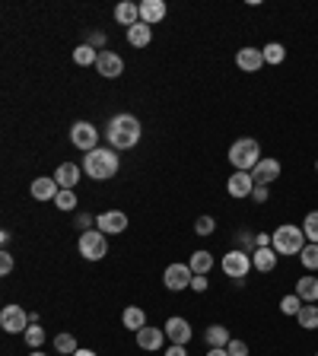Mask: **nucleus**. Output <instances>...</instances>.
Listing matches in <instances>:
<instances>
[{
	"label": "nucleus",
	"mask_w": 318,
	"mask_h": 356,
	"mask_svg": "<svg viewBox=\"0 0 318 356\" xmlns=\"http://www.w3.org/2000/svg\"><path fill=\"white\" fill-rule=\"evenodd\" d=\"M140 121H137L134 115H115L109 121V127H105V137H109L112 149H131L137 147V140H140Z\"/></svg>",
	"instance_id": "obj_1"
},
{
	"label": "nucleus",
	"mask_w": 318,
	"mask_h": 356,
	"mask_svg": "<svg viewBox=\"0 0 318 356\" xmlns=\"http://www.w3.org/2000/svg\"><path fill=\"white\" fill-rule=\"evenodd\" d=\"M118 169H121V156H118V149H92L83 156V172L96 182H109L115 178Z\"/></svg>",
	"instance_id": "obj_2"
},
{
	"label": "nucleus",
	"mask_w": 318,
	"mask_h": 356,
	"mask_svg": "<svg viewBox=\"0 0 318 356\" xmlns=\"http://www.w3.org/2000/svg\"><path fill=\"white\" fill-rule=\"evenodd\" d=\"M261 143L255 137H242V140H235L229 147V163H233L235 172H251V169L261 163Z\"/></svg>",
	"instance_id": "obj_3"
},
{
	"label": "nucleus",
	"mask_w": 318,
	"mask_h": 356,
	"mask_svg": "<svg viewBox=\"0 0 318 356\" xmlns=\"http://www.w3.org/2000/svg\"><path fill=\"white\" fill-rule=\"evenodd\" d=\"M274 251L277 255H302V249L309 245V239H306V232H302V226H293V223H284L274 229Z\"/></svg>",
	"instance_id": "obj_4"
},
{
	"label": "nucleus",
	"mask_w": 318,
	"mask_h": 356,
	"mask_svg": "<svg viewBox=\"0 0 318 356\" xmlns=\"http://www.w3.org/2000/svg\"><path fill=\"white\" fill-rule=\"evenodd\" d=\"M76 249H80V255H83L86 261H102V258L109 255V239H105V232H99V229H86L83 235H80V242H76Z\"/></svg>",
	"instance_id": "obj_5"
},
{
	"label": "nucleus",
	"mask_w": 318,
	"mask_h": 356,
	"mask_svg": "<svg viewBox=\"0 0 318 356\" xmlns=\"http://www.w3.org/2000/svg\"><path fill=\"white\" fill-rule=\"evenodd\" d=\"M248 271H255V267H251V255H248V251L233 249L229 255H223V273H226L229 280H235V283L245 280Z\"/></svg>",
	"instance_id": "obj_6"
},
{
	"label": "nucleus",
	"mask_w": 318,
	"mask_h": 356,
	"mask_svg": "<svg viewBox=\"0 0 318 356\" xmlns=\"http://www.w3.org/2000/svg\"><path fill=\"white\" fill-rule=\"evenodd\" d=\"M29 324H32V315L25 312L23 306H3V312H0V328L7 334H25Z\"/></svg>",
	"instance_id": "obj_7"
},
{
	"label": "nucleus",
	"mask_w": 318,
	"mask_h": 356,
	"mask_svg": "<svg viewBox=\"0 0 318 356\" xmlns=\"http://www.w3.org/2000/svg\"><path fill=\"white\" fill-rule=\"evenodd\" d=\"M70 143H74L76 149H83V153L99 149V131H96V125H89V121H76V125L70 127Z\"/></svg>",
	"instance_id": "obj_8"
},
{
	"label": "nucleus",
	"mask_w": 318,
	"mask_h": 356,
	"mask_svg": "<svg viewBox=\"0 0 318 356\" xmlns=\"http://www.w3.org/2000/svg\"><path fill=\"white\" fill-rule=\"evenodd\" d=\"M191 277H194V271L188 264H169L166 273H162V283H166V290L182 293L191 286Z\"/></svg>",
	"instance_id": "obj_9"
},
{
	"label": "nucleus",
	"mask_w": 318,
	"mask_h": 356,
	"mask_svg": "<svg viewBox=\"0 0 318 356\" xmlns=\"http://www.w3.org/2000/svg\"><path fill=\"white\" fill-rule=\"evenodd\" d=\"M96 229L105 232V235H121V232L127 229V213H121V210H105V213H99V220H96Z\"/></svg>",
	"instance_id": "obj_10"
},
{
	"label": "nucleus",
	"mask_w": 318,
	"mask_h": 356,
	"mask_svg": "<svg viewBox=\"0 0 318 356\" xmlns=\"http://www.w3.org/2000/svg\"><path fill=\"white\" fill-rule=\"evenodd\" d=\"M280 172H284V166H280V163H277V159H271V156H264L258 163V166L251 169V178H255V185H274L277 178H280Z\"/></svg>",
	"instance_id": "obj_11"
},
{
	"label": "nucleus",
	"mask_w": 318,
	"mask_h": 356,
	"mask_svg": "<svg viewBox=\"0 0 318 356\" xmlns=\"http://www.w3.org/2000/svg\"><path fill=\"white\" fill-rule=\"evenodd\" d=\"M96 70H99L105 80H118V76L125 74V61H121V54H115V51H99Z\"/></svg>",
	"instance_id": "obj_12"
},
{
	"label": "nucleus",
	"mask_w": 318,
	"mask_h": 356,
	"mask_svg": "<svg viewBox=\"0 0 318 356\" xmlns=\"http://www.w3.org/2000/svg\"><path fill=\"white\" fill-rule=\"evenodd\" d=\"M162 331H166V337L172 340V344H188L191 340V324H188V318H182V315H172L166 324H162Z\"/></svg>",
	"instance_id": "obj_13"
},
{
	"label": "nucleus",
	"mask_w": 318,
	"mask_h": 356,
	"mask_svg": "<svg viewBox=\"0 0 318 356\" xmlns=\"http://www.w3.org/2000/svg\"><path fill=\"white\" fill-rule=\"evenodd\" d=\"M235 64H239V70H245V74H255V70L264 67V51L245 45V48L235 51Z\"/></svg>",
	"instance_id": "obj_14"
},
{
	"label": "nucleus",
	"mask_w": 318,
	"mask_h": 356,
	"mask_svg": "<svg viewBox=\"0 0 318 356\" xmlns=\"http://www.w3.org/2000/svg\"><path fill=\"white\" fill-rule=\"evenodd\" d=\"M226 191L229 198L242 200V198H251V191H255V178H251V172H233L226 182Z\"/></svg>",
	"instance_id": "obj_15"
},
{
	"label": "nucleus",
	"mask_w": 318,
	"mask_h": 356,
	"mask_svg": "<svg viewBox=\"0 0 318 356\" xmlns=\"http://www.w3.org/2000/svg\"><path fill=\"white\" fill-rule=\"evenodd\" d=\"M29 191H32L35 200H54L61 194V185H58V178H54V175H42V178H35Z\"/></svg>",
	"instance_id": "obj_16"
},
{
	"label": "nucleus",
	"mask_w": 318,
	"mask_h": 356,
	"mask_svg": "<svg viewBox=\"0 0 318 356\" xmlns=\"http://www.w3.org/2000/svg\"><path fill=\"white\" fill-rule=\"evenodd\" d=\"M162 340H166V331H162V328H153V324H147L143 331H137V347L140 350H159Z\"/></svg>",
	"instance_id": "obj_17"
},
{
	"label": "nucleus",
	"mask_w": 318,
	"mask_h": 356,
	"mask_svg": "<svg viewBox=\"0 0 318 356\" xmlns=\"http://www.w3.org/2000/svg\"><path fill=\"white\" fill-rule=\"evenodd\" d=\"M166 19V3L162 0H143L140 3V23L153 25V23H162Z\"/></svg>",
	"instance_id": "obj_18"
},
{
	"label": "nucleus",
	"mask_w": 318,
	"mask_h": 356,
	"mask_svg": "<svg viewBox=\"0 0 318 356\" xmlns=\"http://www.w3.org/2000/svg\"><path fill=\"white\" fill-rule=\"evenodd\" d=\"M115 19H118L121 25H127V29H131V25H137V23H140V3L121 0V3L115 7Z\"/></svg>",
	"instance_id": "obj_19"
},
{
	"label": "nucleus",
	"mask_w": 318,
	"mask_h": 356,
	"mask_svg": "<svg viewBox=\"0 0 318 356\" xmlns=\"http://www.w3.org/2000/svg\"><path fill=\"white\" fill-rule=\"evenodd\" d=\"M54 178H58V185L64 191H74L76 182H80V166H76V163H61L58 172H54Z\"/></svg>",
	"instance_id": "obj_20"
},
{
	"label": "nucleus",
	"mask_w": 318,
	"mask_h": 356,
	"mask_svg": "<svg viewBox=\"0 0 318 356\" xmlns=\"http://www.w3.org/2000/svg\"><path fill=\"white\" fill-rule=\"evenodd\" d=\"M251 267L258 273H271L277 267V251L274 249H255L251 251Z\"/></svg>",
	"instance_id": "obj_21"
},
{
	"label": "nucleus",
	"mask_w": 318,
	"mask_h": 356,
	"mask_svg": "<svg viewBox=\"0 0 318 356\" xmlns=\"http://www.w3.org/2000/svg\"><path fill=\"white\" fill-rule=\"evenodd\" d=\"M296 296H299L302 302H318V277H312V273L299 277V280H296Z\"/></svg>",
	"instance_id": "obj_22"
},
{
	"label": "nucleus",
	"mask_w": 318,
	"mask_h": 356,
	"mask_svg": "<svg viewBox=\"0 0 318 356\" xmlns=\"http://www.w3.org/2000/svg\"><path fill=\"white\" fill-rule=\"evenodd\" d=\"M121 322H125L127 331H143L147 328V312L140 306H127L125 315H121Z\"/></svg>",
	"instance_id": "obj_23"
},
{
	"label": "nucleus",
	"mask_w": 318,
	"mask_h": 356,
	"mask_svg": "<svg viewBox=\"0 0 318 356\" xmlns=\"http://www.w3.org/2000/svg\"><path fill=\"white\" fill-rule=\"evenodd\" d=\"M127 42L134 45V48H147V45L153 42V29L147 23H137L127 29Z\"/></svg>",
	"instance_id": "obj_24"
},
{
	"label": "nucleus",
	"mask_w": 318,
	"mask_h": 356,
	"mask_svg": "<svg viewBox=\"0 0 318 356\" xmlns=\"http://www.w3.org/2000/svg\"><path fill=\"white\" fill-rule=\"evenodd\" d=\"M296 322H299V328H306V331H315L318 328V306L315 302H302Z\"/></svg>",
	"instance_id": "obj_25"
},
{
	"label": "nucleus",
	"mask_w": 318,
	"mask_h": 356,
	"mask_svg": "<svg viewBox=\"0 0 318 356\" xmlns=\"http://www.w3.org/2000/svg\"><path fill=\"white\" fill-rule=\"evenodd\" d=\"M204 340H207L210 347H229V340H233V334L223 328V324H210L207 331H204Z\"/></svg>",
	"instance_id": "obj_26"
},
{
	"label": "nucleus",
	"mask_w": 318,
	"mask_h": 356,
	"mask_svg": "<svg viewBox=\"0 0 318 356\" xmlns=\"http://www.w3.org/2000/svg\"><path fill=\"white\" fill-rule=\"evenodd\" d=\"M188 267H191L194 273H204V277H207V273L213 271V255H210V251H194Z\"/></svg>",
	"instance_id": "obj_27"
},
{
	"label": "nucleus",
	"mask_w": 318,
	"mask_h": 356,
	"mask_svg": "<svg viewBox=\"0 0 318 356\" xmlns=\"http://www.w3.org/2000/svg\"><path fill=\"white\" fill-rule=\"evenodd\" d=\"M264 64H271V67H277V64H284L286 61V48L280 42H271V45H264Z\"/></svg>",
	"instance_id": "obj_28"
},
{
	"label": "nucleus",
	"mask_w": 318,
	"mask_h": 356,
	"mask_svg": "<svg viewBox=\"0 0 318 356\" xmlns=\"http://www.w3.org/2000/svg\"><path fill=\"white\" fill-rule=\"evenodd\" d=\"M96 61H99V51L92 48V45H80V48H74V64L89 67V64H96Z\"/></svg>",
	"instance_id": "obj_29"
},
{
	"label": "nucleus",
	"mask_w": 318,
	"mask_h": 356,
	"mask_svg": "<svg viewBox=\"0 0 318 356\" xmlns=\"http://www.w3.org/2000/svg\"><path fill=\"white\" fill-rule=\"evenodd\" d=\"M54 350H58V353H64V356H74L80 347H76L74 334H58V337H54Z\"/></svg>",
	"instance_id": "obj_30"
},
{
	"label": "nucleus",
	"mask_w": 318,
	"mask_h": 356,
	"mask_svg": "<svg viewBox=\"0 0 318 356\" xmlns=\"http://www.w3.org/2000/svg\"><path fill=\"white\" fill-rule=\"evenodd\" d=\"M299 261H302V267H306L309 273H312V271H318V245H315V242H309V245L302 249Z\"/></svg>",
	"instance_id": "obj_31"
},
{
	"label": "nucleus",
	"mask_w": 318,
	"mask_h": 356,
	"mask_svg": "<svg viewBox=\"0 0 318 356\" xmlns=\"http://www.w3.org/2000/svg\"><path fill=\"white\" fill-rule=\"evenodd\" d=\"M302 232H306V239L318 245V210H309V213H306V220H302Z\"/></svg>",
	"instance_id": "obj_32"
},
{
	"label": "nucleus",
	"mask_w": 318,
	"mask_h": 356,
	"mask_svg": "<svg viewBox=\"0 0 318 356\" xmlns=\"http://www.w3.org/2000/svg\"><path fill=\"white\" fill-rule=\"evenodd\" d=\"M23 337H25V344H29L32 350H39L45 344V328L42 324H29V331H25Z\"/></svg>",
	"instance_id": "obj_33"
},
{
	"label": "nucleus",
	"mask_w": 318,
	"mask_h": 356,
	"mask_svg": "<svg viewBox=\"0 0 318 356\" xmlns=\"http://www.w3.org/2000/svg\"><path fill=\"white\" fill-rule=\"evenodd\" d=\"M299 308H302V299L296 296V293H290V296L280 299V312H284V315H293V318H296V315H299Z\"/></svg>",
	"instance_id": "obj_34"
},
{
	"label": "nucleus",
	"mask_w": 318,
	"mask_h": 356,
	"mask_svg": "<svg viewBox=\"0 0 318 356\" xmlns=\"http://www.w3.org/2000/svg\"><path fill=\"white\" fill-rule=\"evenodd\" d=\"M213 229H217V220H213V216H198V220H194V232H198V235H213Z\"/></svg>",
	"instance_id": "obj_35"
},
{
	"label": "nucleus",
	"mask_w": 318,
	"mask_h": 356,
	"mask_svg": "<svg viewBox=\"0 0 318 356\" xmlns=\"http://www.w3.org/2000/svg\"><path fill=\"white\" fill-rule=\"evenodd\" d=\"M54 204H58V210H76V194H74V191L61 188V194L54 198Z\"/></svg>",
	"instance_id": "obj_36"
},
{
	"label": "nucleus",
	"mask_w": 318,
	"mask_h": 356,
	"mask_svg": "<svg viewBox=\"0 0 318 356\" xmlns=\"http://www.w3.org/2000/svg\"><path fill=\"white\" fill-rule=\"evenodd\" d=\"M235 242H239V249H242V251H248V255H251V251H255V232H245V229H239V232H235Z\"/></svg>",
	"instance_id": "obj_37"
},
{
	"label": "nucleus",
	"mask_w": 318,
	"mask_h": 356,
	"mask_svg": "<svg viewBox=\"0 0 318 356\" xmlns=\"http://www.w3.org/2000/svg\"><path fill=\"white\" fill-rule=\"evenodd\" d=\"M229 356H248V344H245V340H239V337H233L229 340Z\"/></svg>",
	"instance_id": "obj_38"
},
{
	"label": "nucleus",
	"mask_w": 318,
	"mask_h": 356,
	"mask_svg": "<svg viewBox=\"0 0 318 356\" xmlns=\"http://www.w3.org/2000/svg\"><path fill=\"white\" fill-rule=\"evenodd\" d=\"M268 198H271L268 185H255V191H251V200H255V204H268Z\"/></svg>",
	"instance_id": "obj_39"
},
{
	"label": "nucleus",
	"mask_w": 318,
	"mask_h": 356,
	"mask_svg": "<svg viewBox=\"0 0 318 356\" xmlns=\"http://www.w3.org/2000/svg\"><path fill=\"white\" fill-rule=\"evenodd\" d=\"M207 286H210V283H207V277H204V273H194V277H191V290L194 293H204Z\"/></svg>",
	"instance_id": "obj_40"
},
{
	"label": "nucleus",
	"mask_w": 318,
	"mask_h": 356,
	"mask_svg": "<svg viewBox=\"0 0 318 356\" xmlns=\"http://www.w3.org/2000/svg\"><path fill=\"white\" fill-rule=\"evenodd\" d=\"M105 42H109V35H105V32H92L86 45H92V48H105Z\"/></svg>",
	"instance_id": "obj_41"
},
{
	"label": "nucleus",
	"mask_w": 318,
	"mask_h": 356,
	"mask_svg": "<svg viewBox=\"0 0 318 356\" xmlns=\"http://www.w3.org/2000/svg\"><path fill=\"white\" fill-rule=\"evenodd\" d=\"M10 271H13V255H10V251H3V255H0V273L7 277Z\"/></svg>",
	"instance_id": "obj_42"
},
{
	"label": "nucleus",
	"mask_w": 318,
	"mask_h": 356,
	"mask_svg": "<svg viewBox=\"0 0 318 356\" xmlns=\"http://www.w3.org/2000/svg\"><path fill=\"white\" fill-rule=\"evenodd\" d=\"M166 356H188V350H184L182 344H169V347H166Z\"/></svg>",
	"instance_id": "obj_43"
},
{
	"label": "nucleus",
	"mask_w": 318,
	"mask_h": 356,
	"mask_svg": "<svg viewBox=\"0 0 318 356\" xmlns=\"http://www.w3.org/2000/svg\"><path fill=\"white\" fill-rule=\"evenodd\" d=\"M207 356H229V350H226V347H210Z\"/></svg>",
	"instance_id": "obj_44"
},
{
	"label": "nucleus",
	"mask_w": 318,
	"mask_h": 356,
	"mask_svg": "<svg viewBox=\"0 0 318 356\" xmlns=\"http://www.w3.org/2000/svg\"><path fill=\"white\" fill-rule=\"evenodd\" d=\"M76 226H80V229H89V216H80V220H76Z\"/></svg>",
	"instance_id": "obj_45"
},
{
	"label": "nucleus",
	"mask_w": 318,
	"mask_h": 356,
	"mask_svg": "<svg viewBox=\"0 0 318 356\" xmlns=\"http://www.w3.org/2000/svg\"><path fill=\"white\" fill-rule=\"evenodd\" d=\"M74 356H96V350H83V347H80Z\"/></svg>",
	"instance_id": "obj_46"
},
{
	"label": "nucleus",
	"mask_w": 318,
	"mask_h": 356,
	"mask_svg": "<svg viewBox=\"0 0 318 356\" xmlns=\"http://www.w3.org/2000/svg\"><path fill=\"white\" fill-rule=\"evenodd\" d=\"M29 356H45V353H42V350H32V353H29Z\"/></svg>",
	"instance_id": "obj_47"
},
{
	"label": "nucleus",
	"mask_w": 318,
	"mask_h": 356,
	"mask_svg": "<svg viewBox=\"0 0 318 356\" xmlns=\"http://www.w3.org/2000/svg\"><path fill=\"white\" fill-rule=\"evenodd\" d=\"M315 172H318V159H315Z\"/></svg>",
	"instance_id": "obj_48"
},
{
	"label": "nucleus",
	"mask_w": 318,
	"mask_h": 356,
	"mask_svg": "<svg viewBox=\"0 0 318 356\" xmlns=\"http://www.w3.org/2000/svg\"><path fill=\"white\" fill-rule=\"evenodd\" d=\"M315 356H318V350H315Z\"/></svg>",
	"instance_id": "obj_49"
}]
</instances>
